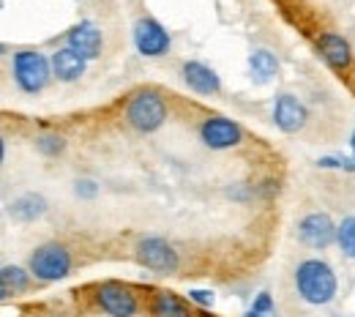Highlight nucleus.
<instances>
[{
  "instance_id": "f257e3e1",
  "label": "nucleus",
  "mask_w": 355,
  "mask_h": 317,
  "mask_svg": "<svg viewBox=\"0 0 355 317\" xmlns=\"http://www.w3.org/2000/svg\"><path fill=\"white\" fill-rule=\"evenodd\" d=\"M293 287L304 304L328 307L339 293V276L331 268V263L320 257H306L293 271Z\"/></svg>"
},
{
  "instance_id": "f03ea898",
  "label": "nucleus",
  "mask_w": 355,
  "mask_h": 317,
  "mask_svg": "<svg viewBox=\"0 0 355 317\" xmlns=\"http://www.w3.org/2000/svg\"><path fill=\"white\" fill-rule=\"evenodd\" d=\"M170 107L167 98L156 88H139L129 96L126 107H123V121L126 126L139 132V135H153L167 123Z\"/></svg>"
},
{
  "instance_id": "7ed1b4c3",
  "label": "nucleus",
  "mask_w": 355,
  "mask_h": 317,
  "mask_svg": "<svg viewBox=\"0 0 355 317\" xmlns=\"http://www.w3.org/2000/svg\"><path fill=\"white\" fill-rule=\"evenodd\" d=\"M11 77L14 85L28 96H36L49 85L52 74V60L42 49H17L11 55Z\"/></svg>"
},
{
  "instance_id": "20e7f679",
  "label": "nucleus",
  "mask_w": 355,
  "mask_h": 317,
  "mask_svg": "<svg viewBox=\"0 0 355 317\" xmlns=\"http://www.w3.org/2000/svg\"><path fill=\"white\" fill-rule=\"evenodd\" d=\"M28 268L33 273L36 282H44V284H52V282H60L66 279L71 268H74V257L69 252L66 243L60 241H46L42 246H36L28 257Z\"/></svg>"
},
{
  "instance_id": "39448f33",
  "label": "nucleus",
  "mask_w": 355,
  "mask_h": 317,
  "mask_svg": "<svg viewBox=\"0 0 355 317\" xmlns=\"http://www.w3.org/2000/svg\"><path fill=\"white\" fill-rule=\"evenodd\" d=\"M93 304L107 317H137L142 309L139 295L132 284L115 282V279H107L93 287Z\"/></svg>"
},
{
  "instance_id": "423d86ee",
  "label": "nucleus",
  "mask_w": 355,
  "mask_h": 317,
  "mask_svg": "<svg viewBox=\"0 0 355 317\" xmlns=\"http://www.w3.org/2000/svg\"><path fill=\"white\" fill-rule=\"evenodd\" d=\"M134 260L150 273L159 276H170L180 268V255L178 249L162 235H145L137 241L134 246Z\"/></svg>"
},
{
  "instance_id": "0eeeda50",
  "label": "nucleus",
  "mask_w": 355,
  "mask_h": 317,
  "mask_svg": "<svg viewBox=\"0 0 355 317\" xmlns=\"http://www.w3.org/2000/svg\"><path fill=\"white\" fill-rule=\"evenodd\" d=\"M132 42L134 49L142 58H164L173 46V39L167 33V28L153 19V17H139L132 28Z\"/></svg>"
},
{
  "instance_id": "6e6552de",
  "label": "nucleus",
  "mask_w": 355,
  "mask_h": 317,
  "mask_svg": "<svg viewBox=\"0 0 355 317\" xmlns=\"http://www.w3.org/2000/svg\"><path fill=\"white\" fill-rule=\"evenodd\" d=\"M336 230H339V225L331 219V214H325V211H311V214H306V216L298 222L295 235H298V241H301L304 246H309L314 252H322V249H328V246L336 243Z\"/></svg>"
},
{
  "instance_id": "1a4fd4ad",
  "label": "nucleus",
  "mask_w": 355,
  "mask_h": 317,
  "mask_svg": "<svg viewBox=\"0 0 355 317\" xmlns=\"http://www.w3.org/2000/svg\"><path fill=\"white\" fill-rule=\"evenodd\" d=\"M200 139L211 151H230L243 142V129L238 121L224 118V115H208L200 123Z\"/></svg>"
},
{
  "instance_id": "9d476101",
  "label": "nucleus",
  "mask_w": 355,
  "mask_h": 317,
  "mask_svg": "<svg viewBox=\"0 0 355 317\" xmlns=\"http://www.w3.org/2000/svg\"><path fill=\"white\" fill-rule=\"evenodd\" d=\"M270 118L276 123L279 132L284 135H298L306 129L309 123V110L306 104L295 96V93H279L273 98V110H270Z\"/></svg>"
},
{
  "instance_id": "9b49d317",
  "label": "nucleus",
  "mask_w": 355,
  "mask_h": 317,
  "mask_svg": "<svg viewBox=\"0 0 355 317\" xmlns=\"http://www.w3.org/2000/svg\"><path fill=\"white\" fill-rule=\"evenodd\" d=\"M314 49L331 71H347L353 66V46L342 33H334V31L320 33L314 39Z\"/></svg>"
},
{
  "instance_id": "f8f14e48",
  "label": "nucleus",
  "mask_w": 355,
  "mask_h": 317,
  "mask_svg": "<svg viewBox=\"0 0 355 317\" xmlns=\"http://www.w3.org/2000/svg\"><path fill=\"white\" fill-rule=\"evenodd\" d=\"M180 80L183 85L197 96H216L222 91V77L216 74L214 66L202 63V60H186L180 66Z\"/></svg>"
},
{
  "instance_id": "ddd939ff",
  "label": "nucleus",
  "mask_w": 355,
  "mask_h": 317,
  "mask_svg": "<svg viewBox=\"0 0 355 317\" xmlns=\"http://www.w3.org/2000/svg\"><path fill=\"white\" fill-rule=\"evenodd\" d=\"M66 46H71L77 55H83L85 60H96L104 49V33L96 22L90 19H83L77 22L69 33H66Z\"/></svg>"
},
{
  "instance_id": "4468645a",
  "label": "nucleus",
  "mask_w": 355,
  "mask_h": 317,
  "mask_svg": "<svg viewBox=\"0 0 355 317\" xmlns=\"http://www.w3.org/2000/svg\"><path fill=\"white\" fill-rule=\"evenodd\" d=\"M49 60H52V74H55V80H60V83H77V80L85 74V69H88V60H85L83 55H77L71 46L55 49V52L49 55Z\"/></svg>"
},
{
  "instance_id": "2eb2a0df",
  "label": "nucleus",
  "mask_w": 355,
  "mask_h": 317,
  "mask_svg": "<svg viewBox=\"0 0 355 317\" xmlns=\"http://www.w3.org/2000/svg\"><path fill=\"white\" fill-rule=\"evenodd\" d=\"M46 208H49V203H46L44 194H39V191H25V194H19V197H14V200L8 203V216H11L14 222H19V225H31V222H36V219L44 216Z\"/></svg>"
},
{
  "instance_id": "dca6fc26",
  "label": "nucleus",
  "mask_w": 355,
  "mask_h": 317,
  "mask_svg": "<svg viewBox=\"0 0 355 317\" xmlns=\"http://www.w3.org/2000/svg\"><path fill=\"white\" fill-rule=\"evenodd\" d=\"M148 309H150V317H194L189 304L173 290H156L150 295Z\"/></svg>"
},
{
  "instance_id": "f3484780",
  "label": "nucleus",
  "mask_w": 355,
  "mask_h": 317,
  "mask_svg": "<svg viewBox=\"0 0 355 317\" xmlns=\"http://www.w3.org/2000/svg\"><path fill=\"white\" fill-rule=\"evenodd\" d=\"M276 74H279V58L270 49H263V46L252 49V55H249V77H252V83L268 85V83L276 80Z\"/></svg>"
},
{
  "instance_id": "a211bd4d",
  "label": "nucleus",
  "mask_w": 355,
  "mask_h": 317,
  "mask_svg": "<svg viewBox=\"0 0 355 317\" xmlns=\"http://www.w3.org/2000/svg\"><path fill=\"white\" fill-rule=\"evenodd\" d=\"M31 279L33 273L31 268H22V266H3L0 268V295L8 301L14 295H22L28 287H31Z\"/></svg>"
},
{
  "instance_id": "6ab92c4d",
  "label": "nucleus",
  "mask_w": 355,
  "mask_h": 317,
  "mask_svg": "<svg viewBox=\"0 0 355 317\" xmlns=\"http://www.w3.org/2000/svg\"><path fill=\"white\" fill-rule=\"evenodd\" d=\"M336 246L342 249V255L347 260H355V214L345 216L336 230Z\"/></svg>"
},
{
  "instance_id": "aec40b11",
  "label": "nucleus",
  "mask_w": 355,
  "mask_h": 317,
  "mask_svg": "<svg viewBox=\"0 0 355 317\" xmlns=\"http://www.w3.org/2000/svg\"><path fill=\"white\" fill-rule=\"evenodd\" d=\"M36 151L46 159H55L66 151V137L58 135V132H44V135L36 137Z\"/></svg>"
},
{
  "instance_id": "412c9836",
  "label": "nucleus",
  "mask_w": 355,
  "mask_h": 317,
  "mask_svg": "<svg viewBox=\"0 0 355 317\" xmlns=\"http://www.w3.org/2000/svg\"><path fill=\"white\" fill-rule=\"evenodd\" d=\"M320 170H342V173H355V159L342 156V153H331V156H320L317 159Z\"/></svg>"
},
{
  "instance_id": "4be33fe9",
  "label": "nucleus",
  "mask_w": 355,
  "mask_h": 317,
  "mask_svg": "<svg viewBox=\"0 0 355 317\" xmlns=\"http://www.w3.org/2000/svg\"><path fill=\"white\" fill-rule=\"evenodd\" d=\"M186 295H189L191 304H197L202 309H214V304H216V293L214 290H205V287H191Z\"/></svg>"
},
{
  "instance_id": "5701e85b",
  "label": "nucleus",
  "mask_w": 355,
  "mask_h": 317,
  "mask_svg": "<svg viewBox=\"0 0 355 317\" xmlns=\"http://www.w3.org/2000/svg\"><path fill=\"white\" fill-rule=\"evenodd\" d=\"M249 309H254V312H263V315H276V304H273V295H270L268 290L257 293Z\"/></svg>"
},
{
  "instance_id": "b1692460",
  "label": "nucleus",
  "mask_w": 355,
  "mask_h": 317,
  "mask_svg": "<svg viewBox=\"0 0 355 317\" xmlns=\"http://www.w3.org/2000/svg\"><path fill=\"white\" fill-rule=\"evenodd\" d=\"M74 194L80 200H93L98 194V183L93 181V178H80V181L74 183Z\"/></svg>"
},
{
  "instance_id": "393cba45",
  "label": "nucleus",
  "mask_w": 355,
  "mask_h": 317,
  "mask_svg": "<svg viewBox=\"0 0 355 317\" xmlns=\"http://www.w3.org/2000/svg\"><path fill=\"white\" fill-rule=\"evenodd\" d=\"M243 317H276V315H263V312H254V309H246Z\"/></svg>"
},
{
  "instance_id": "a878e982",
  "label": "nucleus",
  "mask_w": 355,
  "mask_h": 317,
  "mask_svg": "<svg viewBox=\"0 0 355 317\" xmlns=\"http://www.w3.org/2000/svg\"><path fill=\"white\" fill-rule=\"evenodd\" d=\"M350 148H353V159H355V132H353V137H350Z\"/></svg>"
}]
</instances>
